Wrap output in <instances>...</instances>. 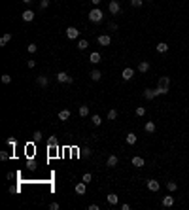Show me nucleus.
<instances>
[{"label": "nucleus", "instance_id": "f257e3e1", "mask_svg": "<svg viewBox=\"0 0 189 210\" xmlns=\"http://www.w3.org/2000/svg\"><path fill=\"white\" fill-rule=\"evenodd\" d=\"M89 21L91 23H100L102 21V9H99V8H93L89 11Z\"/></svg>", "mask_w": 189, "mask_h": 210}, {"label": "nucleus", "instance_id": "f03ea898", "mask_svg": "<svg viewBox=\"0 0 189 210\" xmlns=\"http://www.w3.org/2000/svg\"><path fill=\"white\" fill-rule=\"evenodd\" d=\"M57 82H61V83H74V78L68 76L66 72H57Z\"/></svg>", "mask_w": 189, "mask_h": 210}, {"label": "nucleus", "instance_id": "7ed1b4c3", "mask_svg": "<svg viewBox=\"0 0 189 210\" xmlns=\"http://www.w3.org/2000/svg\"><path fill=\"white\" fill-rule=\"evenodd\" d=\"M108 9H110V14H112V15H117L119 11H121V4H119L117 0H112V2L108 4Z\"/></svg>", "mask_w": 189, "mask_h": 210}, {"label": "nucleus", "instance_id": "20e7f679", "mask_svg": "<svg viewBox=\"0 0 189 210\" xmlns=\"http://www.w3.org/2000/svg\"><path fill=\"white\" fill-rule=\"evenodd\" d=\"M66 36L70 38V40H78V38H80V30L74 28V27H68L66 28Z\"/></svg>", "mask_w": 189, "mask_h": 210}, {"label": "nucleus", "instance_id": "39448f33", "mask_svg": "<svg viewBox=\"0 0 189 210\" xmlns=\"http://www.w3.org/2000/svg\"><path fill=\"white\" fill-rule=\"evenodd\" d=\"M21 17H23L25 23H30L32 19H34V11H32V9H25V11L21 14Z\"/></svg>", "mask_w": 189, "mask_h": 210}, {"label": "nucleus", "instance_id": "423d86ee", "mask_svg": "<svg viewBox=\"0 0 189 210\" xmlns=\"http://www.w3.org/2000/svg\"><path fill=\"white\" fill-rule=\"evenodd\" d=\"M121 78L125 80V82H129V80H132V78H134V70H132V68H125V70H123V72H121Z\"/></svg>", "mask_w": 189, "mask_h": 210}, {"label": "nucleus", "instance_id": "0eeeda50", "mask_svg": "<svg viewBox=\"0 0 189 210\" xmlns=\"http://www.w3.org/2000/svg\"><path fill=\"white\" fill-rule=\"evenodd\" d=\"M99 44L100 46H110V44H112V38H110L108 34H100L99 36Z\"/></svg>", "mask_w": 189, "mask_h": 210}, {"label": "nucleus", "instance_id": "6e6552de", "mask_svg": "<svg viewBox=\"0 0 189 210\" xmlns=\"http://www.w3.org/2000/svg\"><path fill=\"white\" fill-rule=\"evenodd\" d=\"M159 187H161V184H159L157 180H148V189L149 191H159Z\"/></svg>", "mask_w": 189, "mask_h": 210}, {"label": "nucleus", "instance_id": "1a4fd4ad", "mask_svg": "<svg viewBox=\"0 0 189 210\" xmlns=\"http://www.w3.org/2000/svg\"><path fill=\"white\" fill-rule=\"evenodd\" d=\"M85 191H87V184L83 182V180H81L80 184H76V193H78V195H83Z\"/></svg>", "mask_w": 189, "mask_h": 210}, {"label": "nucleus", "instance_id": "9d476101", "mask_svg": "<svg viewBox=\"0 0 189 210\" xmlns=\"http://www.w3.org/2000/svg\"><path fill=\"white\" fill-rule=\"evenodd\" d=\"M172 205H174V197H172V195L163 197V206H165V208H170Z\"/></svg>", "mask_w": 189, "mask_h": 210}, {"label": "nucleus", "instance_id": "9b49d317", "mask_svg": "<svg viewBox=\"0 0 189 210\" xmlns=\"http://www.w3.org/2000/svg\"><path fill=\"white\" fill-rule=\"evenodd\" d=\"M89 78L93 80V82H99V80L102 78V72H100V70H97V68H95V70H91V72H89Z\"/></svg>", "mask_w": 189, "mask_h": 210}, {"label": "nucleus", "instance_id": "f8f14e48", "mask_svg": "<svg viewBox=\"0 0 189 210\" xmlns=\"http://www.w3.org/2000/svg\"><path fill=\"white\" fill-rule=\"evenodd\" d=\"M106 201H108L110 205H113V206H115L117 203H119V197H117L115 193H108V197H106Z\"/></svg>", "mask_w": 189, "mask_h": 210}, {"label": "nucleus", "instance_id": "ddd939ff", "mask_svg": "<svg viewBox=\"0 0 189 210\" xmlns=\"http://www.w3.org/2000/svg\"><path fill=\"white\" fill-rule=\"evenodd\" d=\"M144 163H146V161L142 159V157H138V155H136V157H132V167H136V169L144 167Z\"/></svg>", "mask_w": 189, "mask_h": 210}, {"label": "nucleus", "instance_id": "4468645a", "mask_svg": "<svg viewBox=\"0 0 189 210\" xmlns=\"http://www.w3.org/2000/svg\"><path fill=\"white\" fill-rule=\"evenodd\" d=\"M155 89H146L144 91V99H148V101H153V99H155Z\"/></svg>", "mask_w": 189, "mask_h": 210}, {"label": "nucleus", "instance_id": "2eb2a0df", "mask_svg": "<svg viewBox=\"0 0 189 210\" xmlns=\"http://www.w3.org/2000/svg\"><path fill=\"white\" fill-rule=\"evenodd\" d=\"M117 163H119L117 155H110V157H108V161H106V165H108V167H117Z\"/></svg>", "mask_w": 189, "mask_h": 210}, {"label": "nucleus", "instance_id": "dca6fc26", "mask_svg": "<svg viewBox=\"0 0 189 210\" xmlns=\"http://www.w3.org/2000/svg\"><path fill=\"white\" fill-rule=\"evenodd\" d=\"M89 61H91L93 64H99V63H100V53L93 51V53H91V57H89Z\"/></svg>", "mask_w": 189, "mask_h": 210}, {"label": "nucleus", "instance_id": "f3484780", "mask_svg": "<svg viewBox=\"0 0 189 210\" xmlns=\"http://www.w3.org/2000/svg\"><path fill=\"white\" fill-rule=\"evenodd\" d=\"M36 83H38V85H42V87H47L49 80L45 78V76H38V78H36Z\"/></svg>", "mask_w": 189, "mask_h": 210}, {"label": "nucleus", "instance_id": "a211bd4d", "mask_svg": "<svg viewBox=\"0 0 189 210\" xmlns=\"http://www.w3.org/2000/svg\"><path fill=\"white\" fill-rule=\"evenodd\" d=\"M91 123H93L95 127H100V125H102V117H100V115H97V114H95L93 117H91Z\"/></svg>", "mask_w": 189, "mask_h": 210}, {"label": "nucleus", "instance_id": "6ab92c4d", "mask_svg": "<svg viewBox=\"0 0 189 210\" xmlns=\"http://www.w3.org/2000/svg\"><path fill=\"white\" fill-rule=\"evenodd\" d=\"M144 131L149 132V134H151V132H155V123H153V121H148V123L144 125Z\"/></svg>", "mask_w": 189, "mask_h": 210}, {"label": "nucleus", "instance_id": "aec40b11", "mask_svg": "<svg viewBox=\"0 0 189 210\" xmlns=\"http://www.w3.org/2000/svg\"><path fill=\"white\" fill-rule=\"evenodd\" d=\"M148 70H149V63L148 61H142L138 64V72H148Z\"/></svg>", "mask_w": 189, "mask_h": 210}, {"label": "nucleus", "instance_id": "412c9836", "mask_svg": "<svg viewBox=\"0 0 189 210\" xmlns=\"http://www.w3.org/2000/svg\"><path fill=\"white\" fill-rule=\"evenodd\" d=\"M159 85L168 87V85H170V78H168V76H161V78H159Z\"/></svg>", "mask_w": 189, "mask_h": 210}, {"label": "nucleus", "instance_id": "4be33fe9", "mask_svg": "<svg viewBox=\"0 0 189 210\" xmlns=\"http://www.w3.org/2000/svg\"><path fill=\"white\" fill-rule=\"evenodd\" d=\"M68 117H70V112H68V110H61V112H59V119H61V121H66Z\"/></svg>", "mask_w": 189, "mask_h": 210}, {"label": "nucleus", "instance_id": "5701e85b", "mask_svg": "<svg viewBox=\"0 0 189 210\" xmlns=\"http://www.w3.org/2000/svg\"><path fill=\"white\" fill-rule=\"evenodd\" d=\"M125 140H127V144H131V146H132V144H136V134H134V132H129Z\"/></svg>", "mask_w": 189, "mask_h": 210}, {"label": "nucleus", "instance_id": "b1692460", "mask_svg": "<svg viewBox=\"0 0 189 210\" xmlns=\"http://www.w3.org/2000/svg\"><path fill=\"white\" fill-rule=\"evenodd\" d=\"M80 115H81V117H87V115H89V106H87V104L80 106Z\"/></svg>", "mask_w": 189, "mask_h": 210}, {"label": "nucleus", "instance_id": "393cba45", "mask_svg": "<svg viewBox=\"0 0 189 210\" xmlns=\"http://www.w3.org/2000/svg\"><path fill=\"white\" fill-rule=\"evenodd\" d=\"M157 51H159V53H167V51H168V44H165V42L157 44Z\"/></svg>", "mask_w": 189, "mask_h": 210}, {"label": "nucleus", "instance_id": "a878e982", "mask_svg": "<svg viewBox=\"0 0 189 210\" xmlns=\"http://www.w3.org/2000/svg\"><path fill=\"white\" fill-rule=\"evenodd\" d=\"M87 47H89V42L87 40H78V49H87Z\"/></svg>", "mask_w": 189, "mask_h": 210}, {"label": "nucleus", "instance_id": "bb28decb", "mask_svg": "<svg viewBox=\"0 0 189 210\" xmlns=\"http://www.w3.org/2000/svg\"><path fill=\"white\" fill-rule=\"evenodd\" d=\"M167 93H168V87H163V85H159L157 87V89H155V95H167Z\"/></svg>", "mask_w": 189, "mask_h": 210}, {"label": "nucleus", "instance_id": "cd10ccee", "mask_svg": "<svg viewBox=\"0 0 189 210\" xmlns=\"http://www.w3.org/2000/svg\"><path fill=\"white\" fill-rule=\"evenodd\" d=\"M9 40H11V34L8 32V34H4V36L0 38V46H6V44H8Z\"/></svg>", "mask_w": 189, "mask_h": 210}, {"label": "nucleus", "instance_id": "c85d7f7f", "mask_svg": "<svg viewBox=\"0 0 189 210\" xmlns=\"http://www.w3.org/2000/svg\"><path fill=\"white\" fill-rule=\"evenodd\" d=\"M167 187H168V191H176V189H178V184L170 180V182H167Z\"/></svg>", "mask_w": 189, "mask_h": 210}, {"label": "nucleus", "instance_id": "c756f323", "mask_svg": "<svg viewBox=\"0 0 189 210\" xmlns=\"http://www.w3.org/2000/svg\"><path fill=\"white\" fill-rule=\"evenodd\" d=\"M27 51H28V53H36V51H38V46H36V44H28V46H27Z\"/></svg>", "mask_w": 189, "mask_h": 210}, {"label": "nucleus", "instance_id": "7c9ffc66", "mask_svg": "<svg viewBox=\"0 0 189 210\" xmlns=\"http://www.w3.org/2000/svg\"><path fill=\"white\" fill-rule=\"evenodd\" d=\"M81 180H83V182H85V184H89L91 180H93V176H91V172H85V174H83V176H81Z\"/></svg>", "mask_w": 189, "mask_h": 210}, {"label": "nucleus", "instance_id": "2f4dec72", "mask_svg": "<svg viewBox=\"0 0 189 210\" xmlns=\"http://www.w3.org/2000/svg\"><path fill=\"white\" fill-rule=\"evenodd\" d=\"M115 117H117V110H110V112H108V119H110V121H113Z\"/></svg>", "mask_w": 189, "mask_h": 210}, {"label": "nucleus", "instance_id": "473e14b6", "mask_svg": "<svg viewBox=\"0 0 189 210\" xmlns=\"http://www.w3.org/2000/svg\"><path fill=\"white\" fill-rule=\"evenodd\" d=\"M2 83H11V76L9 74H2Z\"/></svg>", "mask_w": 189, "mask_h": 210}, {"label": "nucleus", "instance_id": "72a5a7b5", "mask_svg": "<svg viewBox=\"0 0 189 210\" xmlns=\"http://www.w3.org/2000/svg\"><path fill=\"white\" fill-rule=\"evenodd\" d=\"M142 4H144V0H131V6H134V8H140Z\"/></svg>", "mask_w": 189, "mask_h": 210}, {"label": "nucleus", "instance_id": "f704fd0d", "mask_svg": "<svg viewBox=\"0 0 189 210\" xmlns=\"http://www.w3.org/2000/svg\"><path fill=\"white\" fill-rule=\"evenodd\" d=\"M146 114V108L144 106H138V108H136V115H144Z\"/></svg>", "mask_w": 189, "mask_h": 210}, {"label": "nucleus", "instance_id": "c9c22d12", "mask_svg": "<svg viewBox=\"0 0 189 210\" xmlns=\"http://www.w3.org/2000/svg\"><path fill=\"white\" fill-rule=\"evenodd\" d=\"M49 6V0H40V9H45Z\"/></svg>", "mask_w": 189, "mask_h": 210}, {"label": "nucleus", "instance_id": "e433bc0d", "mask_svg": "<svg viewBox=\"0 0 189 210\" xmlns=\"http://www.w3.org/2000/svg\"><path fill=\"white\" fill-rule=\"evenodd\" d=\"M27 66H28V68H34V66H36V61L28 59V61H27Z\"/></svg>", "mask_w": 189, "mask_h": 210}, {"label": "nucleus", "instance_id": "4c0bfd02", "mask_svg": "<svg viewBox=\"0 0 189 210\" xmlns=\"http://www.w3.org/2000/svg\"><path fill=\"white\" fill-rule=\"evenodd\" d=\"M49 208H51V210H59V208H61V205H59V203H51Z\"/></svg>", "mask_w": 189, "mask_h": 210}, {"label": "nucleus", "instance_id": "58836bf2", "mask_svg": "<svg viewBox=\"0 0 189 210\" xmlns=\"http://www.w3.org/2000/svg\"><path fill=\"white\" fill-rule=\"evenodd\" d=\"M8 151H0V159H2V161H6V159H8Z\"/></svg>", "mask_w": 189, "mask_h": 210}, {"label": "nucleus", "instance_id": "ea45409f", "mask_svg": "<svg viewBox=\"0 0 189 210\" xmlns=\"http://www.w3.org/2000/svg\"><path fill=\"white\" fill-rule=\"evenodd\" d=\"M47 144H49V146H57V138H53V136H51L49 140H47Z\"/></svg>", "mask_w": 189, "mask_h": 210}, {"label": "nucleus", "instance_id": "a19ab883", "mask_svg": "<svg viewBox=\"0 0 189 210\" xmlns=\"http://www.w3.org/2000/svg\"><path fill=\"white\" fill-rule=\"evenodd\" d=\"M32 136H34V140H40V138H42V132L40 131H34V134H32Z\"/></svg>", "mask_w": 189, "mask_h": 210}, {"label": "nucleus", "instance_id": "79ce46f5", "mask_svg": "<svg viewBox=\"0 0 189 210\" xmlns=\"http://www.w3.org/2000/svg\"><path fill=\"white\" fill-rule=\"evenodd\" d=\"M87 210H100V206L99 205H89V206H87Z\"/></svg>", "mask_w": 189, "mask_h": 210}, {"label": "nucleus", "instance_id": "37998d69", "mask_svg": "<svg viewBox=\"0 0 189 210\" xmlns=\"http://www.w3.org/2000/svg\"><path fill=\"white\" fill-rule=\"evenodd\" d=\"M110 30H117V25L115 23H110Z\"/></svg>", "mask_w": 189, "mask_h": 210}, {"label": "nucleus", "instance_id": "c03bdc74", "mask_svg": "<svg viewBox=\"0 0 189 210\" xmlns=\"http://www.w3.org/2000/svg\"><path fill=\"white\" fill-rule=\"evenodd\" d=\"M91 2H93V6H99L100 2H102V0H91Z\"/></svg>", "mask_w": 189, "mask_h": 210}, {"label": "nucleus", "instance_id": "a18cd8bd", "mask_svg": "<svg viewBox=\"0 0 189 210\" xmlns=\"http://www.w3.org/2000/svg\"><path fill=\"white\" fill-rule=\"evenodd\" d=\"M23 2H25L27 6H28V4H32V0H23Z\"/></svg>", "mask_w": 189, "mask_h": 210}, {"label": "nucleus", "instance_id": "49530a36", "mask_svg": "<svg viewBox=\"0 0 189 210\" xmlns=\"http://www.w3.org/2000/svg\"><path fill=\"white\" fill-rule=\"evenodd\" d=\"M148 2H149V0H148Z\"/></svg>", "mask_w": 189, "mask_h": 210}]
</instances>
